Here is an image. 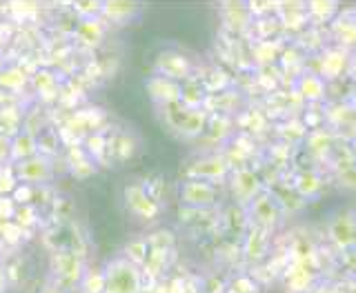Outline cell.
Segmentation results:
<instances>
[{"label":"cell","mask_w":356,"mask_h":293,"mask_svg":"<svg viewBox=\"0 0 356 293\" xmlns=\"http://www.w3.org/2000/svg\"><path fill=\"white\" fill-rule=\"evenodd\" d=\"M14 222L18 224L20 229L33 227V224L38 222V211H36V207H33V205L18 207V209H16V216H14Z\"/></svg>","instance_id":"23"},{"label":"cell","mask_w":356,"mask_h":293,"mask_svg":"<svg viewBox=\"0 0 356 293\" xmlns=\"http://www.w3.org/2000/svg\"><path fill=\"white\" fill-rule=\"evenodd\" d=\"M7 291H9V280H7L3 262H0V293H7Z\"/></svg>","instance_id":"31"},{"label":"cell","mask_w":356,"mask_h":293,"mask_svg":"<svg viewBox=\"0 0 356 293\" xmlns=\"http://www.w3.org/2000/svg\"><path fill=\"white\" fill-rule=\"evenodd\" d=\"M147 244L149 249H156V251H170L174 246V238L170 231H159L152 238H147Z\"/></svg>","instance_id":"25"},{"label":"cell","mask_w":356,"mask_h":293,"mask_svg":"<svg viewBox=\"0 0 356 293\" xmlns=\"http://www.w3.org/2000/svg\"><path fill=\"white\" fill-rule=\"evenodd\" d=\"M16 202L11 200V196L0 198V222H11L16 216Z\"/></svg>","instance_id":"27"},{"label":"cell","mask_w":356,"mask_h":293,"mask_svg":"<svg viewBox=\"0 0 356 293\" xmlns=\"http://www.w3.org/2000/svg\"><path fill=\"white\" fill-rule=\"evenodd\" d=\"M11 200L16 202V207L31 205V200H33V187L18 183V187L14 189V194H11Z\"/></svg>","instance_id":"26"},{"label":"cell","mask_w":356,"mask_h":293,"mask_svg":"<svg viewBox=\"0 0 356 293\" xmlns=\"http://www.w3.org/2000/svg\"><path fill=\"white\" fill-rule=\"evenodd\" d=\"M105 287V278H103V269H85V274L81 278V285L76 291L81 293H103Z\"/></svg>","instance_id":"19"},{"label":"cell","mask_w":356,"mask_h":293,"mask_svg":"<svg viewBox=\"0 0 356 293\" xmlns=\"http://www.w3.org/2000/svg\"><path fill=\"white\" fill-rule=\"evenodd\" d=\"M125 205L134 216L143 222H152V220L159 218V213H161L159 200H154L152 194L147 191V187L138 185V183L125 187Z\"/></svg>","instance_id":"7"},{"label":"cell","mask_w":356,"mask_h":293,"mask_svg":"<svg viewBox=\"0 0 356 293\" xmlns=\"http://www.w3.org/2000/svg\"><path fill=\"white\" fill-rule=\"evenodd\" d=\"M248 213L256 227L270 231L276 227V222L281 220L283 211H281V202H278L270 191H261V194L248 205Z\"/></svg>","instance_id":"6"},{"label":"cell","mask_w":356,"mask_h":293,"mask_svg":"<svg viewBox=\"0 0 356 293\" xmlns=\"http://www.w3.org/2000/svg\"><path fill=\"white\" fill-rule=\"evenodd\" d=\"M343 67H348V56H345L341 49H334V51H325L321 58V78H337L341 76Z\"/></svg>","instance_id":"16"},{"label":"cell","mask_w":356,"mask_h":293,"mask_svg":"<svg viewBox=\"0 0 356 293\" xmlns=\"http://www.w3.org/2000/svg\"><path fill=\"white\" fill-rule=\"evenodd\" d=\"M9 146H11V138L0 133V165L9 162Z\"/></svg>","instance_id":"29"},{"label":"cell","mask_w":356,"mask_h":293,"mask_svg":"<svg viewBox=\"0 0 356 293\" xmlns=\"http://www.w3.org/2000/svg\"><path fill=\"white\" fill-rule=\"evenodd\" d=\"M298 92L307 100H321L325 96V81L318 74H303L298 78Z\"/></svg>","instance_id":"17"},{"label":"cell","mask_w":356,"mask_h":293,"mask_svg":"<svg viewBox=\"0 0 356 293\" xmlns=\"http://www.w3.org/2000/svg\"><path fill=\"white\" fill-rule=\"evenodd\" d=\"M14 174L18 183L29 185V187H44L54 178V167L47 156H31L27 160H20L14 165Z\"/></svg>","instance_id":"5"},{"label":"cell","mask_w":356,"mask_h":293,"mask_svg":"<svg viewBox=\"0 0 356 293\" xmlns=\"http://www.w3.org/2000/svg\"><path fill=\"white\" fill-rule=\"evenodd\" d=\"M229 176V165L222 156H203L185 167V180H200V183L216 185Z\"/></svg>","instance_id":"3"},{"label":"cell","mask_w":356,"mask_h":293,"mask_svg":"<svg viewBox=\"0 0 356 293\" xmlns=\"http://www.w3.org/2000/svg\"><path fill=\"white\" fill-rule=\"evenodd\" d=\"M72 293H81V291H72Z\"/></svg>","instance_id":"33"},{"label":"cell","mask_w":356,"mask_h":293,"mask_svg":"<svg viewBox=\"0 0 356 293\" xmlns=\"http://www.w3.org/2000/svg\"><path fill=\"white\" fill-rule=\"evenodd\" d=\"M16 187H18V178L14 174V165L11 162L0 165V198L11 196Z\"/></svg>","instance_id":"22"},{"label":"cell","mask_w":356,"mask_h":293,"mask_svg":"<svg viewBox=\"0 0 356 293\" xmlns=\"http://www.w3.org/2000/svg\"><path fill=\"white\" fill-rule=\"evenodd\" d=\"M163 109L170 114V125L187 138L198 136V133H203L207 127V116H205V111H200V109H189L181 103L163 107Z\"/></svg>","instance_id":"4"},{"label":"cell","mask_w":356,"mask_h":293,"mask_svg":"<svg viewBox=\"0 0 356 293\" xmlns=\"http://www.w3.org/2000/svg\"><path fill=\"white\" fill-rule=\"evenodd\" d=\"M178 196H181L183 205L192 209H207L216 202L218 191L214 185L200 183V180H183L178 187Z\"/></svg>","instance_id":"8"},{"label":"cell","mask_w":356,"mask_h":293,"mask_svg":"<svg viewBox=\"0 0 356 293\" xmlns=\"http://www.w3.org/2000/svg\"><path fill=\"white\" fill-rule=\"evenodd\" d=\"M38 293H67L63 287H58V285H56V283H51V280H49V283L47 285H44Z\"/></svg>","instance_id":"30"},{"label":"cell","mask_w":356,"mask_h":293,"mask_svg":"<svg viewBox=\"0 0 356 293\" xmlns=\"http://www.w3.org/2000/svg\"><path fill=\"white\" fill-rule=\"evenodd\" d=\"M0 85L5 89H20L27 85V76L22 74L20 69H7L0 72Z\"/></svg>","instance_id":"24"},{"label":"cell","mask_w":356,"mask_h":293,"mask_svg":"<svg viewBox=\"0 0 356 293\" xmlns=\"http://www.w3.org/2000/svg\"><path fill=\"white\" fill-rule=\"evenodd\" d=\"M103 293H143V269L125 256H114L103 265Z\"/></svg>","instance_id":"1"},{"label":"cell","mask_w":356,"mask_h":293,"mask_svg":"<svg viewBox=\"0 0 356 293\" xmlns=\"http://www.w3.org/2000/svg\"><path fill=\"white\" fill-rule=\"evenodd\" d=\"M156 76H163V78H170V81H181V78H187L189 72H192V65L185 58L183 53H176V51H163L156 60Z\"/></svg>","instance_id":"11"},{"label":"cell","mask_w":356,"mask_h":293,"mask_svg":"<svg viewBox=\"0 0 356 293\" xmlns=\"http://www.w3.org/2000/svg\"><path fill=\"white\" fill-rule=\"evenodd\" d=\"M147 92H149L154 103L161 105V107L176 105V103H181V98H183L181 85H178L176 81H170V78L156 76V74L147 81Z\"/></svg>","instance_id":"9"},{"label":"cell","mask_w":356,"mask_h":293,"mask_svg":"<svg viewBox=\"0 0 356 293\" xmlns=\"http://www.w3.org/2000/svg\"><path fill=\"white\" fill-rule=\"evenodd\" d=\"M83 256L72 249H60L51 258V283L63 287L67 293H72L81 285V278L85 274Z\"/></svg>","instance_id":"2"},{"label":"cell","mask_w":356,"mask_h":293,"mask_svg":"<svg viewBox=\"0 0 356 293\" xmlns=\"http://www.w3.org/2000/svg\"><path fill=\"white\" fill-rule=\"evenodd\" d=\"M330 238L341 249H352L356 246V216L354 213H339L330 222Z\"/></svg>","instance_id":"10"},{"label":"cell","mask_w":356,"mask_h":293,"mask_svg":"<svg viewBox=\"0 0 356 293\" xmlns=\"http://www.w3.org/2000/svg\"><path fill=\"white\" fill-rule=\"evenodd\" d=\"M38 153V142L36 136L29 131H20L11 138V146H9V162L16 165L20 160H27V158Z\"/></svg>","instance_id":"13"},{"label":"cell","mask_w":356,"mask_h":293,"mask_svg":"<svg viewBox=\"0 0 356 293\" xmlns=\"http://www.w3.org/2000/svg\"><path fill=\"white\" fill-rule=\"evenodd\" d=\"M120 256H125L129 262H134L136 267H145V262H147V258H149V244H147V240H131V242H127V246H125V251H122Z\"/></svg>","instance_id":"21"},{"label":"cell","mask_w":356,"mask_h":293,"mask_svg":"<svg viewBox=\"0 0 356 293\" xmlns=\"http://www.w3.org/2000/svg\"><path fill=\"white\" fill-rule=\"evenodd\" d=\"M294 189L300 198H314L321 194V189H323V178L314 171H303V174L296 176Z\"/></svg>","instance_id":"18"},{"label":"cell","mask_w":356,"mask_h":293,"mask_svg":"<svg viewBox=\"0 0 356 293\" xmlns=\"http://www.w3.org/2000/svg\"><path fill=\"white\" fill-rule=\"evenodd\" d=\"M267 251V231L254 227L248 233V242H245V253L250 258H261Z\"/></svg>","instance_id":"20"},{"label":"cell","mask_w":356,"mask_h":293,"mask_svg":"<svg viewBox=\"0 0 356 293\" xmlns=\"http://www.w3.org/2000/svg\"><path fill=\"white\" fill-rule=\"evenodd\" d=\"M138 14V5L134 3H105L100 5V18H107L111 22H129Z\"/></svg>","instance_id":"15"},{"label":"cell","mask_w":356,"mask_h":293,"mask_svg":"<svg viewBox=\"0 0 356 293\" xmlns=\"http://www.w3.org/2000/svg\"><path fill=\"white\" fill-rule=\"evenodd\" d=\"M105 36V25H103V18L96 16V18H81L76 27V38L78 42H83L85 47H96V44L103 40Z\"/></svg>","instance_id":"14"},{"label":"cell","mask_w":356,"mask_h":293,"mask_svg":"<svg viewBox=\"0 0 356 293\" xmlns=\"http://www.w3.org/2000/svg\"><path fill=\"white\" fill-rule=\"evenodd\" d=\"M134 149H136V144H134V140H129L127 136H120L118 140H116V156L118 158H129L131 153H134Z\"/></svg>","instance_id":"28"},{"label":"cell","mask_w":356,"mask_h":293,"mask_svg":"<svg viewBox=\"0 0 356 293\" xmlns=\"http://www.w3.org/2000/svg\"><path fill=\"white\" fill-rule=\"evenodd\" d=\"M232 191H234V196L238 198V202L250 205V202L263 191V185L254 171H250V169H241V171L232 176Z\"/></svg>","instance_id":"12"},{"label":"cell","mask_w":356,"mask_h":293,"mask_svg":"<svg viewBox=\"0 0 356 293\" xmlns=\"http://www.w3.org/2000/svg\"><path fill=\"white\" fill-rule=\"evenodd\" d=\"M352 156H354V160H356V138L352 140Z\"/></svg>","instance_id":"32"}]
</instances>
